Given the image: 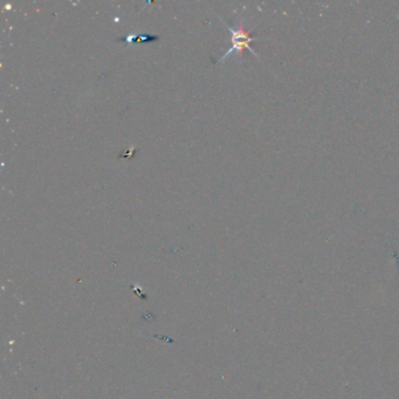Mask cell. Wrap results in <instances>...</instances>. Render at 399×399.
Returning a JSON list of instances; mask_svg holds the SVG:
<instances>
[{
    "label": "cell",
    "instance_id": "cell-1",
    "mask_svg": "<svg viewBox=\"0 0 399 399\" xmlns=\"http://www.w3.org/2000/svg\"><path fill=\"white\" fill-rule=\"evenodd\" d=\"M226 26L228 28V31L232 33V47L229 48V50L225 53L223 56H221L220 61H223L224 59H226L227 56L229 54H232L233 52H237L238 54H239V56L241 58L243 56V52L245 50H248L249 52H252V53L256 56V58H259V55H257V53L255 51L253 50V48L251 47V42L255 41V38H254V32H248L246 31L244 27H232L229 26L228 24H226Z\"/></svg>",
    "mask_w": 399,
    "mask_h": 399
},
{
    "label": "cell",
    "instance_id": "cell-2",
    "mask_svg": "<svg viewBox=\"0 0 399 399\" xmlns=\"http://www.w3.org/2000/svg\"><path fill=\"white\" fill-rule=\"evenodd\" d=\"M158 40V36L157 35H149V34H137V35H128L123 39H119L118 41H126L128 43H132V42H151V41H157Z\"/></svg>",
    "mask_w": 399,
    "mask_h": 399
}]
</instances>
